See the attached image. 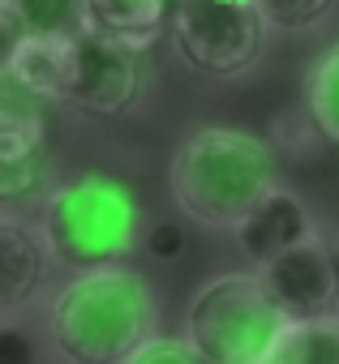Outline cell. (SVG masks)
Returning <instances> with one entry per match:
<instances>
[{
	"label": "cell",
	"instance_id": "obj_1",
	"mask_svg": "<svg viewBox=\"0 0 339 364\" xmlns=\"http://www.w3.org/2000/svg\"><path fill=\"white\" fill-rule=\"evenodd\" d=\"M159 330V300L129 266L73 274L48 304V343L65 364H125Z\"/></svg>",
	"mask_w": 339,
	"mask_h": 364
},
{
	"label": "cell",
	"instance_id": "obj_2",
	"mask_svg": "<svg viewBox=\"0 0 339 364\" xmlns=\"http://www.w3.org/2000/svg\"><path fill=\"white\" fill-rule=\"evenodd\" d=\"M167 180L177 206L198 228L232 232L275 189V159L262 137L207 124L177 146Z\"/></svg>",
	"mask_w": 339,
	"mask_h": 364
},
{
	"label": "cell",
	"instance_id": "obj_3",
	"mask_svg": "<svg viewBox=\"0 0 339 364\" xmlns=\"http://www.w3.org/2000/svg\"><path fill=\"white\" fill-rule=\"evenodd\" d=\"M39 236L52 262L73 274L120 266L137 245V202L108 176L69 180L43 198Z\"/></svg>",
	"mask_w": 339,
	"mask_h": 364
},
{
	"label": "cell",
	"instance_id": "obj_4",
	"mask_svg": "<svg viewBox=\"0 0 339 364\" xmlns=\"http://www.w3.org/2000/svg\"><path fill=\"white\" fill-rule=\"evenodd\" d=\"M288 330L258 274L232 270L202 283L185 309V338L207 364H266Z\"/></svg>",
	"mask_w": 339,
	"mask_h": 364
},
{
	"label": "cell",
	"instance_id": "obj_5",
	"mask_svg": "<svg viewBox=\"0 0 339 364\" xmlns=\"http://www.w3.org/2000/svg\"><path fill=\"white\" fill-rule=\"evenodd\" d=\"M262 26L254 0H181L172 18L177 52L207 77L245 73L262 52Z\"/></svg>",
	"mask_w": 339,
	"mask_h": 364
},
{
	"label": "cell",
	"instance_id": "obj_6",
	"mask_svg": "<svg viewBox=\"0 0 339 364\" xmlns=\"http://www.w3.org/2000/svg\"><path fill=\"white\" fill-rule=\"evenodd\" d=\"M254 274L262 279L271 304L288 321H313L339 313V266L326 236H309L305 245L288 249L283 257L266 262Z\"/></svg>",
	"mask_w": 339,
	"mask_h": 364
},
{
	"label": "cell",
	"instance_id": "obj_7",
	"mask_svg": "<svg viewBox=\"0 0 339 364\" xmlns=\"http://www.w3.org/2000/svg\"><path fill=\"white\" fill-rule=\"evenodd\" d=\"M142 99V65L133 52L95 39L86 31L73 35V77L65 107H78L86 116H120Z\"/></svg>",
	"mask_w": 339,
	"mask_h": 364
},
{
	"label": "cell",
	"instance_id": "obj_8",
	"mask_svg": "<svg viewBox=\"0 0 339 364\" xmlns=\"http://www.w3.org/2000/svg\"><path fill=\"white\" fill-rule=\"evenodd\" d=\"M52 266L56 262L39 228H31L18 215H0V321L26 313L39 300Z\"/></svg>",
	"mask_w": 339,
	"mask_h": 364
},
{
	"label": "cell",
	"instance_id": "obj_9",
	"mask_svg": "<svg viewBox=\"0 0 339 364\" xmlns=\"http://www.w3.org/2000/svg\"><path fill=\"white\" fill-rule=\"evenodd\" d=\"M232 236H236V249L245 253V262H254V266L262 270L266 262L283 257L288 249L305 245V240L318 236V232H313V219H309L305 202H301L296 193H288V189L275 185V189L232 228Z\"/></svg>",
	"mask_w": 339,
	"mask_h": 364
},
{
	"label": "cell",
	"instance_id": "obj_10",
	"mask_svg": "<svg viewBox=\"0 0 339 364\" xmlns=\"http://www.w3.org/2000/svg\"><path fill=\"white\" fill-rule=\"evenodd\" d=\"M177 5L181 0H82V31L137 56L172 31Z\"/></svg>",
	"mask_w": 339,
	"mask_h": 364
},
{
	"label": "cell",
	"instance_id": "obj_11",
	"mask_svg": "<svg viewBox=\"0 0 339 364\" xmlns=\"http://www.w3.org/2000/svg\"><path fill=\"white\" fill-rule=\"evenodd\" d=\"M5 73L39 103H65L73 77V35H26Z\"/></svg>",
	"mask_w": 339,
	"mask_h": 364
},
{
	"label": "cell",
	"instance_id": "obj_12",
	"mask_svg": "<svg viewBox=\"0 0 339 364\" xmlns=\"http://www.w3.org/2000/svg\"><path fill=\"white\" fill-rule=\"evenodd\" d=\"M48 150V116L35 95H26L9 73H0V163L31 159Z\"/></svg>",
	"mask_w": 339,
	"mask_h": 364
},
{
	"label": "cell",
	"instance_id": "obj_13",
	"mask_svg": "<svg viewBox=\"0 0 339 364\" xmlns=\"http://www.w3.org/2000/svg\"><path fill=\"white\" fill-rule=\"evenodd\" d=\"M266 364H339V313L313 321H288Z\"/></svg>",
	"mask_w": 339,
	"mask_h": 364
},
{
	"label": "cell",
	"instance_id": "obj_14",
	"mask_svg": "<svg viewBox=\"0 0 339 364\" xmlns=\"http://www.w3.org/2000/svg\"><path fill=\"white\" fill-rule=\"evenodd\" d=\"M305 107L313 129L339 146V43H330L305 73Z\"/></svg>",
	"mask_w": 339,
	"mask_h": 364
},
{
	"label": "cell",
	"instance_id": "obj_15",
	"mask_svg": "<svg viewBox=\"0 0 339 364\" xmlns=\"http://www.w3.org/2000/svg\"><path fill=\"white\" fill-rule=\"evenodd\" d=\"M52 185V159L31 154V159H14V163H0V206H22L39 193H48Z\"/></svg>",
	"mask_w": 339,
	"mask_h": 364
},
{
	"label": "cell",
	"instance_id": "obj_16",
	"mask_svg": "<svg viewBox=\"0 0 339 364\" xmlns=\"http://www.w3.org/2000/svg\"><path fill=\"white\" fill-rule=\"evenodd\" d=\"M26 35H78L82 0H14Z\"/></svg>",
	"mask_w": 339,
	"mask_h": 364
},
{
	"label": "cell",
	"instance_id": "obj_17",
	"mask_svg": "<svg viewBox=\"0 0 339 364\" xmlns=\"http://www.w3.org/2000/svg\"><path fill=\"white\" fill-rule=\"evenodd\" d=\"M254 5L279 31H309L313 22H322L339 5V0H254Z\"/></svg>",
	"mask_w": 339,
	"mask_h": 364
},
{
	"label": "cell",
	"instance_id": "obj_18",
	"mask_svg": "<svg viewBox=\"0 0 339 364\" xmlns=\"http://www.w3.org/2000/svg\"><path fill=\"white\" fill-rule=\"evenodd\" d=\"M125 364H207V360L198 355V347H194L189 338H163V334H155V338L142 343Z\"/></svg>",
	"mask_w": 339,
	"mask_h": 364
},
{
	"label": "cell",
	"instance_id": "obj_19",
	"mask_svg": "<svg viewBox=\"0 0 339 364\" xmlns=\"http://www.w3.org/2000/svg\"><path fill=\"white\" fill-rule=\"evenodd\" d=\"M0 364H43L39 338L14 321H0Z\"/></svg>",
	"mask_w": 339,
	"mask_h": 364
},
{
	"label": "cell",
	"instance_id": "obj_20",
	"mask_svg": "<svg viewBox=\"0 0 339 364\" xmlns=\"http://www.w3.org/2000/svg\"><path fill=\"white\" fill-rule=\"evenodd\" d=\"M142 249H146V257H155V262H172V257L185 249V232H181L172 219H167V223H155V228L146 232Z\"/></svg>",
	"mask_w": 339,
	"mask_h": 364
},
{
	"label": "cell",
	"instance_id": "obj_21",
	"mask_svg": "<svg viewBox=\"0 0 339 364\" xmlns=\"http://www.w3.org/2000/svg\"><path fill=\"white\" fill-rule=\"evenodd\" d=\"M22 39H26V26H22V18L14 9V0H0V73L9 69V60H14Z\"/></svg>",
	"mask_w": 339,
	"mask_h": 364
},
{
	"label": "cell",
	"instance_id": "obj_22",
	"mask_svg": "<svg viewBox=\"0 0 339 364\" xmlns=\"http://www.w3.org/2000/svg\"><path fill=\"white\" fill-rule=\"evenodd\" d=\"M330 253H335V266H339V236L330 240Z\"/></svg>",
	"mask_w": 339,
	"mask_h": 364
}]
</instances>
